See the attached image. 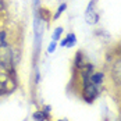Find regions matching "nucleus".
I'll return each mask as SVG.
<instances>
[{
	"label": "nucleus",
	"instance_id": "7ed1b4c3",
	"mask_svg": "<svg viewBox=\"0 0 121 121\" xmlns=\"http://www.w3.org/2000/svg\"><path fill=\"white\" fill-rule=\"evenodd\" d=\"M74 43H75V36H74L73 34H70L68 36L61 42V46H73Z\"/></svg>",
	"mask_w": 121,
	"mask_h": 121
},
{
	"label": "nucleus",
	"instance_id": "6e6552de",
	"mask_svg": "<svg viewBox=\"0 0 121 121\" xmlns=\"http://www.w3.org/2000/svg\"><path fill=\"white\" fill-rule=\"evenodd\" d=\"M4 38H6V34H4V32H0V40H1V43H6Z\"/></svg>",
	"mask_w": 121,
	"mask_h": 121
},
{
	"label": "nucleus",
	"instance_id": "423d86ee",
	"mask_svg": "<svg viewBox=\"0 0 121 121\" xmlns=\"http://www.w3.org/2000/svg\"><path fill=\"white\" fill-rule=\"evenodd\" d=\"M61 31H63L61 28H57V31H56V32H54V35H53V39H54V40H57V39L60 38V34H61Z\"/></svg>",
	"mask_w": 121,
	"mask_h": 121
},
{
	"label": "nucleus",
	"instance_id": "0eeeda50",
	"mask_svg": "<svg viewBox=\"0 0 121 121\" xmlns=\"http://www.w3.org/2000/svg\"><path fill=\"white\" fill-rule=\"evenodd\" d=\"M34 118H35L36 121H43V117H42L39 113H35V114H34Z\"/></svg>",
	"mask_w": 121,
	"mask_h": 121
},
{
	"label": "nucleus",
	"instance_id": "39448f33",
	"mask_svg": "<svg viewBox=\"0 0 121 121\" xmlns=\"http://www.w3.org/2000/svg\"><path fill=\"white\" fill-rule=\"evenodd\" d=\"M65 7H67L65 4H61L60 7H59V10H57V13H56V18H57V17H60V14L64 11V9H65Z\"/></svg>",
	"mask_w": 121,
	"mask_h": 121
},
{
	"label": "nucleus",
	"instance_id": "1a4fd4ad",
	"mask_svg": "<svg viewBox=\"0 0 121 121\" xmlns=\"http://www.w3.org/2000/svg\"><path fill=\"white\" fill-rule=\"evenodd\" d=\"M54 48H56V43H54V42H53V43H52V45H50V48H49V52H50V53H52V52H53V50H54Z\"/></svg>",
	"mask_w": 121,
	"mask_h": 121
},
{
	"label": "nucleus",
	"instance_id": "9d476101",
	"mask_svg": "<svg viewBox=\"0 0 121 121\" xmlns=\"http://www.w3.org/2000/svg\"><path fill=\"white\" fill-rule=\"evenodd\" d=\"M0 10H3V0H0Z\"/></svg>",
	"mask_w": 121,
	"mask_h": 121
},
{
	"label": "nucleus",
	"instance_id": "f03ea898",
	"mask_svg": "<svg viewBox=\"0 0 121 121\" xmlns=\"http://www.w3.org/2000/svg\"><path fill=\"white\" fill-rule=\"evenodd\" d=\"M97 89L93 84H85L84 85V97L88 102H92L93 97H96Z\"/></svg>",
	"mask_w": 121,
	"mask_h": 121
},
{
	"label": "nucleus",
	"instance_id": "20e7f679",
	"mask_svg": "<svg viewBox=\"0 0 121 121\" xmlns=\"http://www.w3.org/2000/svg\"><path fill=\"white\" fill-rule=\"evenodd\" d=\"M102 79H103V75H102V74H95V75L92 77V82H93V84H100Z\"/></svg>",
	"mask_w": 121,
	"mask_h": 121
},
{
	"label": "nucleus",
	"instance_id": "f257e3e1",
	"mask_svg": "<svg viewBox=\"0 0 121 121\" xmlns=\"http://www.w3.org/2000/svg\"><path fill=\"white\" fill-rule=\"evenodd\" d=\"M13 61V53L11 49L9 48L7 43L0 45V65L3 67H10Z\"/></svg>",
	"mask_w": 121,
	"mask_h": 121
}]
</instances>
